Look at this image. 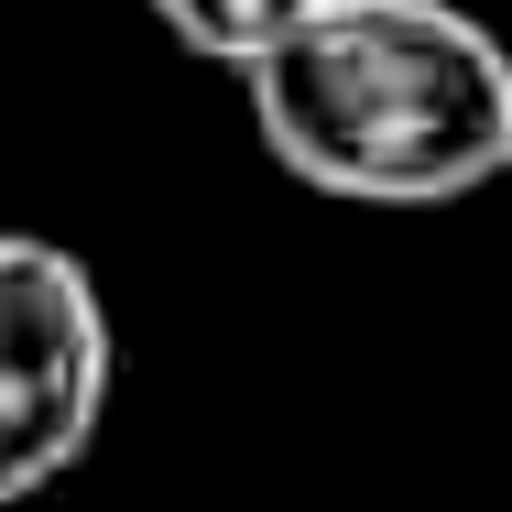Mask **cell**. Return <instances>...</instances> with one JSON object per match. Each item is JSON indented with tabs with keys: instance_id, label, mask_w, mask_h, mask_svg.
Masks as SVG:
<instances>
[{
	"instance_id": "1",
	"label": "cell",
	"mask_w": 512,
	"mask_h": 512,
	"mask_svg": "<svg viewBox=\"0 0 512 512\" xmlns=\"http://www.w3.org/2000/svg\"><path fill=\"white\" fill-rule=\"evenodd\" d=\"M262 153L349 207H458L512 175V44L458 0H327L251 77Z\"/></svg>"
},
{
	"instance_id": "2",
	"label": "cell",
	"mask_w": 512,
	"mask_h": 512,
	"mask_svg": "<svg viewBox=\"0 0 512 512\" xmlns=\"http://www.w3.org/2000/svg\"><path fill=\"white\" fill-rule=\"evenodd\" d=\"M109 306L66 240L0 229V512L55 491L109 414Z\"/></svg>"
},
{
	"instance_id": "3",
	"label": "cell",
	"mask_w": 512,
	"mask_h": 512,
	"mask_svg": "<svg viewBox=\"0 0 512 512\" xmlns=\"http://www.w3.org/2000/svg\"><path fill=\"white\" fill-rule=\"evenodd\" d=\"M327 0H153V22L186 44V55H207V66H229V77H251L273 44H295Z\"/></svg>"
}]
</instances>
